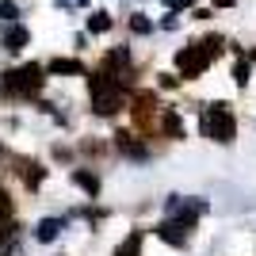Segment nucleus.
<instances>
[{
    "instance_id": "nucleus-1",
    "label": "nucleus",
    "mask_w": 256,
    "mask_h": 256,
    "mask_svg": "<svg viewBox=\"0 0 256 256\" xmlns=\"http://www.w3.org/2000/svg\"><path fill=\"white\" fill-rule=\"evenodd\" d=\"M203 134L210 142H234L237 122H234L230 104H206V111H203Z\"/></svg>"
},
{
    "instance_id": "nucleus-2",
    "label": "nucleus",
    "mask_w": 256,
    "mask_h": 256,
    "mask_svg": "<svg viewBox=\"0 0 256 256\" xmlns=\"http://www.w3.org/2000/svg\"><path fill=\"white\" fill-rule=\"evenodd\" d=\"M38 88H42V65H23V69L4 76V92L8 96H34Z\"/></svg>"
},
{
    "instance_id": "nucleus-3",
    "label": "nucleus",
    "mask_w": 256,
    "mask_h": 256,
    "mask_svg": "<svg viewBox=\"0 0 256 256\" xmlns=\"http://www.w3.org/2000/svg\"><path fill=\"white\" fill-rule=\"evenodd\" d=\"M118 150L126 153V157H138V160H146V157H150V150H146L142 142H134V138H130V134H126V130L118 134Z\"/></svg>"
},
{
    "instance_id": "nucleus-4",
    "label": "nucleus",
    "mask_w": 256,
    "mask_h": 256,
    "mask_svg": "<svg viewBox=\"0 0 256 256\" xmlns=\"http://www.w3.org/2000/svg\"><path fill=\"white\" fill-rule=\"evenodd\" d=\"M58 230H62V222H58V218H46V222H38L34 237H38V241H54V237H58Z\"/></svg>"
},
{
    "instance_id": "nucleus-5",
    "label": "nucleus",
    "mask_w": 256,
    "mask_h": 256,
    "mask_svg": "<svg viewBox=\"0 0 256 256\" xmlns=\"http://www.w3.org/2000/svg\"><path fill=\"white\" fill-rule=\"evenodd\" d=\"M138 252H142V234H130L126 241L115 248V256H138Z\"/></svg>"
},
{
    "instance_id": "nucleus-6",
    "label": "nucleus",
    "mask_w": 256,
    "mask_h": 256,
    "mask_svg": "<svg viewBox=\"0 0 256 256\" xmlns=\"http://www.w3.org/2000/svg\"><path fill=\"white\" fill-rule=\"evenodd\" d=\"M73 184H80L88 195H100V180L92 176V172H73Z\"/></svg>"
},
{
    "instance_id": "nucleus-7",
    "label": "nucleus",
    "mask_w": 256,
    "mask_h": 256,
    "mask_svg": "<svg viewBox=\"0 0 256 256\" xmlns=\"http://www.w3.org/2000/svg\"><path fill=\"white\" fill-rule=\"evenodd\" d=\"M23 42H27V31H23V27H12V31L4 34V46H8V50H23Z\"/></svg>"
},
{
    "instance_id": "nucleus-8",
    "label": "nucleus",
    "mask_w": 256,
    "mask_h": 256,
    "mask_svg": "<svg viewBox=\"0 0 256 256\" xmlns=\"http://www.w3.org/2000/svg\"><path fill=\"white\" fill-rule=\"evenodd\" d=\"M50 73H80V62H73V58H58V62H50Z\"/></svg>"
},
{
    "instance_id": "nucleus-9",
    "label": "nucleus",
    "mask_w": 256,
    "mask_h": 256,
    "mask_svg": "<svg viewBox=\"0 0 256 256\" xmlns=\"http://www.w3.org/2000/svg\"><path fill=\"white\" fill-rule=\"evenodd\" d=\"M160 122H164V130H168L172 138H184V126H180V118L172 115V111H160Z\"/></svg>"
},
{
    "instance_id": "nucleus-10",
    "label": "nucleus",
    "mask_w": 256,
    "mask_h": 256,
    "mask_svg": "<svg viewBox=\"0 0 256 256\" xmlns=\"http://www.w3.org/2000/svg\"><path fill=\"white\" fill-rule=\"evenodd\" d=\"M130 31H134V34H150V31H153V23L146 20L142 12H134V16H130Z\"/></svg>"
},
{
    "instance_id": "nucleus-11",
    "label": "nucleus",
    "mask_w": 256,
    "mask_h": 256,
    "mask_svg": "<svg viewBox=\"0 0 256 256\" xmlns=\"http://www.w3.org/2000/svg\"><path fill=\"white\" fill-rule=\"evenodd\" d=\"M107 27H111V16H107V12H96V16H92V20H88V31H107Z\"/></svg>"
},
{
    "instance_id": "nucleus-12",
    "label": "nucleus",
    "mask_w": 256,
    "mask_h": 256,
    "mask_svg": "<svg viewBox=\"0 0 256 256\" xmlns=\"http://www.w3.org/2000/svg\"><path fill=\"white\" fill-rule=\"evenodd\" d=\"M234 80H237V84H241V88L248 84V58H241V62L234 65Z\"/></svg>"
},
{
    "instance_id": "nucleus-13",
    "label": "nucleus",
    "mask_w": 256,
    "mask_h": 256,
    "mask_svg": "<svg viewBox=\"0 0 256 256\" xmlns=\"http://www.w3.org/2000/svg\"><path fill=\"white\" fill-rule=\"evenodd\" d=\"M160 4H164V8H172V12H180V8H192L195 0H160Z\"/></svg>"
},
{
    "instance_id": "nucleus-14",
    "label": "nucleus",
    "mask_w": 256,
    "mask_h": 256,
    "mask_svg": "<svg viewBox=\"0 0 256 256\" xmlns=\"http://www.w3.org/2000/svg\"><path fill=\"white\" fill-rule=\"evenodd\" d=\"M4 214H12V199H8V192H0V218Z\"/></svg>"
},
{
    "instance_id": "nucleus-15",
    "label": "nucleus",
    "mask_w": 256,
    "mask_h": 256,
    "mask_svg": "<svg viewBox=\"0 0 256 256\" xmlns=\"http://www.w3.org/2000/svg\"><path fill=\"white\" fill-rule=\"evenodd\" d=\"M237 0H214V8H234Z\"/></svg>"
},
{
    "instance_id": "nucleus-16",
    "label": "nucleus",
    "mask_w": 256,
    "mask_h": 256,
    "mask_svg": "<svg viewBox=\"0 0 256 256\" xmlns=\"http://www.w3.org/2000/svg\"><path fill=\"white\" fill-rule=\"evenodd\" d=\"M0 157H4V150H0Z\"/></svg>"
}]
</instances>
